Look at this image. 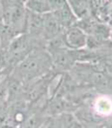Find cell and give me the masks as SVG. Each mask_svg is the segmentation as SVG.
Segmentation results:
<instances>
[{
    "label": "cell",
    "mask_w": 112,
    "mask_h": 128,
    "mask_svg": "<svg viewBox=\"0 0 112 128\" xmlns=\"http://www.w3.org/2000/svg\"><path fill=\"white\" fill-rule=\"evenodd\" d=\"M22 9L18 6H15L13 8L9 9L8 15L6 16V18H9V20H12L13 22H17L22 18Z\"/></svg>",
    "instance_id": "2"
},
{
    "label": "cell",
    "mask_w": 112,
    "mask_h": 128,
    "mask_svg": "<svg viewBox=\"0 0 112 128\" xmlns=\"http://www.w3.org/2000/svg\"><path fill=\"white\" fill-rule=\"evenodd\" d=\"M61 19L64 22H68L71 20V15H70V12L68 10H62L61 12Z\"/></svg>",
    "instance_id": "5"
},
{
    "label": "cell",
    "mask_w": 112,
    "mask_h": 128,
    "mask_svg": "<svg viewBox=\"0 0 112 128\" xmlns=\"http://www.w3.org/2000/svg\"><path fill=\"white\" fill-rule=\"evenodd\" d=\"M92 80L95 84L96 85H105L106 84V79L105 77L102 75L101 73H96V74H94L92 75Z\"/></svg>",
    "instance_id": "3"
},
{
    "label": "cell",
    "mask_w": 112,
    "mask_h": 128,
    "mask_svg": "<svg viewBox=\"0 0 112 128\" xmlns=\"http://www.w3.org/2000/svg\"><path fill=\"white\" fill-rule=\"evenodd\" d=\"M68 41H70V43L72 44V46H81L84 42V39L80 31L73 30L68 34Z\"/></svg>",
    "instance_id": "1"
},
{
    "label": "cell",
    "mask_w": 112,
    "mask_h": 128,
    "mask_svg": "<svg viewBox=\"0 0 112 128\" xmlns=\"http://www.w3.org/2000/svg\"><path fill=\"white\" fill-rule=\"evenodd\" d=\"M22 68L24 70L32 71L37 68V62L34 60H30V61H26L22 64Z\"/></svg>",
    "instance_id": "4"
}]
</instances>
